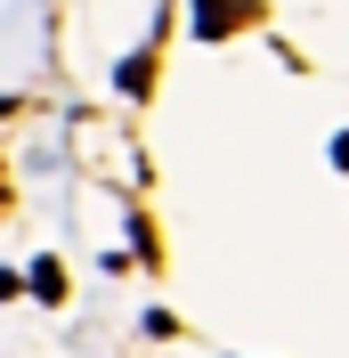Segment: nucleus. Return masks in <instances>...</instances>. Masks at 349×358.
<instances>
[{"instance_id":"f03ea898","label":"nucleus","mask_w":349,"mask_h":358,"mask_svg":"<svg viewBox=\"0 0 349 358\" xmlns=\"http://www.w3.org/2000/svg\"><path fill=\"white\" fill-rule=\"evenodd\" d=\"M24 285H33V301H66V268H57V261L41 252V261L24 268Z\"/></svg>"},{"instance_id":"39448f33","label":"nucleus","mask_w":349,"mask_h":358,"mask_svg":"<svg viewBox=\"0 0 349 358\" xmlns=\"http://www.w3.org/2000/svg\"><path fill=\"white\" fill-rule=\"evenodd\" d=\"M0 203H8V179H0Z\"/></svg>"},{"instance_id":"20e7f679","label":"nucleus","mask_w":349,"mask_h":358,"mask_svg":"<svg viewBox=\"0 0 349 358\" xmlns=\"http://www.w3.org/2000/svg\"><path fill=\"white\" fill-rule=\"evenodd\" d=\"M17 293H24V277H17V268H0V301H17Z\"/></svg>"},{"instance_id":"f257e3e1","label":"nucleus","mask_w":349,"mask_h":358,"mask_svg":"<svg viewBox=\"0 0 349 358\" xmlns=\"http://www.w3.org/2000/svg\"><path fill=\"white\" fill-rule=\"evenodd\" d=\"M236 24H260V8L252 0H195V33L203 41H228Z\"/></svg>"},{"instance_id":"7ed1b4c3","label":"nucleus","mask_w":349,"mask_h":358,"mask_svg":"<svg viewBox=\"0 0 349 358\" xmlns=\"http://www.w3.org/2000/svg\"><path fill=\"white\" fill-rule=\"evenodd\" d=\"M154 57H163V41H147L131 57V66H122V90H131V98H147V82H154Z\"/></svg>"}]
</instances>
